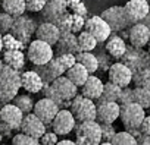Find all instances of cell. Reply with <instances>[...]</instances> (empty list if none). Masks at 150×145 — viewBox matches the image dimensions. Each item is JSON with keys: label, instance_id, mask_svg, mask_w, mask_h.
<instances>
[{"label": "cell", "instance_id": "1", "mask_svg": "<svg viewBox=\"0 0 150 145\" xmlns=\"http://www.w3.org/2000/svg\"><path fill=\"white\" fill-rule=\"evenodd\" d=\"M21 90V74L9 66L0 70V106L12 103Z\"/></svg>", "mask_w": 150, "mask_h": 145}, {"label": "cell", "instance_id": "2", "mask_svg": "<svg viewBox=\"0 0 150 145\" xmlns=\"http://www.w3.org/2000/svg\"><path fill=\"white\" fill-rule=\"evenodd\" d=\"M75 63H77V59H75V54H72V53H63V54L53 57L47 64L43 66L44 70H46V75L41 76L43 81H44V85L52 84L53 79L65 75L66 70L69 67H72Z\"/></svg>", "mask_w": 150, "mask_h": 145}, {"label": "cell", "instance_id": "3", "mask_svg": "<svg viewBox=\"0 0 150 145\" xmlns=\"http://www.w3.org/2000/svg\"><path fill=\"white\" fill-rule=\"evenodd\" d=\"M75 142L77 145H100L102 126L97 120L78 122L75 126Z\"/></svg>", "mask_w": 150, "mask_h": 145}, {"label": "cell", "instance_id": "4", "mask_svg": "<svg viewBox=\"0 0 150 145\" xmlns=\"http://www.w3.org/2000/svg\"><path fill=\"white\" fill-rule=\"evenodd\" d=\"M71 113L74 114L77 122H88V120H96L97 117V104L96 101L84 97L83 94L77 95L69 106Z\"/></svg>", "mask_w": 150, "mask_h": 145}, {"label": "cell", "instance_id": "5", "mask_svg": "<svg viewBox=\"0 0 150 145\" xmlns=\"http://www.w3.org/2000/svg\"><path fill=\"white\" fill-rule=\"evenodd\" d=\"M54 57L53 46L41 41V40H33L30 41L27 47V59L34 66H44Z\"/></svg>", "mask_w": 150, "mask_h": 145}, {"label": "cell", "instance_id": "6", "mask_svg": "<svg viewBox=\"0 0 150 145\" xmlns=\"http://www.w3.org/2000/svg\"><path fill=\"white\" fill-rule=\"evenodd\" d=\"M146 117V110L137 104V103H128L121 106V113L119 119L125 127V130L129 129H138Z\"/></svg>", "mask_w": 150, "mask_h": 145}, {"label": "cell", "instance_id": "7", "mask_svg": "<svg viewBox=\"0 0 150 145\" xmlns=\"http://www.w3.org/2000/svg\"><path fill=\"white\" fill-rule=\"evenodd\" d=\"M50 87L54 91V94L59 97V100L62 103H65L66 106H71V101L78 95V87L74 82H71L65 75L57 76L56 79H53Z\"/></svg>", "mask_w": 150, "mask_h": 145}, {"label": "cell", "instance_id": "8", "mask_svg": "<svg viewBox=\"0 0 150 145\" xmlns=\"http://www.w3.org/2000/svg\"><path fill=\"white\" fill-rule=\"evenodd\" d=\"M124 12H125L127 22L129 25L143 22V19L150 12V3L149 0H128L124 5Z\"/></svg>", "mask_w": 150, "mask_h": 145}, {"label": "cell", "instance_id": "9", "mask_svg": "<svg viewBox=\"0 0 150 145\" xmlns=\"http://www.w3.org/2000/svg\"><path fill=\"white\" fill-rule=\"evenodd\" d=\"M108 76H109V81L112 84H115V85H118L121 88H127L132 82L134 72L125 63L116 62V63L110 64V67L108 70Z\"/></svg>", "mask_w": 150, "mask_h": 145}, {"label": "cell", "instance_id": "10", "mask_svg": "<svg viewBox=\"0 0 150 145\" xmlns=\"http://www.w3.org/2000/svg\"><path fill=\"white\" fill-rule=\"evenodd\" d=\"M84 29L88 31V32L97 40V43H105V41H108V38H109L110 34H112L110 27L105 22V19H103L100 15H94V16L87 18V19H86Z\"/></svg>", "mask_w": 150, "mask_h": 145}, {"label": "cell", "instance_id": "11", "mask_svg": "<svg viewBox=\"0 0 150 145\" xmlns=\"http://www.w3.org/2000/svg\"><path fill=\"white\" fill-rule=\"evenodd\" d=\"M105 22L110 27L112 32H119L122 29H125L127 27H131L128 22H127V18H125V12H124V6H112V8H108L106 11L102 12L100 15Z\"/></svg>", "mask_w": 150, "mask_h": 145}, {"label": "cell", "instance_id": "12", "mask_svg": "<svg viewBox=\"0 0 150 145\" xmlns=\"http://www.w3.org/2000/svg\"><path fill=\"white\" fill-rule=\"evenodd\" d=\"M52 130L57 135H68L69 132H72L77 126V120H75L74 114L71 113V110L68 109H60L57 111V114L54 116V119L50 123Z\"/></svg>", "mask_w": 150, "mask_h": 145}, {"label": "cell", "instance_id": "13", "mask_svg": "<svg viewBox=\"0 0 150 145\" xmlns=\"http://www.w3.org/2000/svg\"><path fill=\"white\" fill-rule=\"evenodd\" d=\"M59 110H60V107L57 106V103H54L53 100L44 97V98L35 101L34 109H33V113L47 126V125L52 123V120L54 119V116L57 114Z\"/></svg>", "mask_w": 150, "mask_h": 145}, {"label": "cell", "instance_id": "14", "mask_svg": "<svg viewBox=\"0 0 150 145\" xmlns=\"http://www.w3.org/2000/svg\"><path fill=\"white\" fill-rule=\"evenodd\" d=\"M35 29L37 28H35L34 21H31L30 18L21 15V16L15 18L13 25H12V29H11V34H13L18 40H21L27 46V43L30 41V38H31L33 32H35Z\"/></svg>", "mask_w": 150, "mask_h": 145}, {"label": "cell", "instance_id": "15", "mask_svg": "<svg viewBox=\"0 0 150 145\" xmlns=\"http://www.w3.org/2000/svg\"><path fill=\"white\" fill-rule=\"evenodd\" d=\"M46 125L34 114V113H28V114H24V119H22V123H21V127L19 130L28 136H33L35 139H40L44 132H46Z\"/></svg>", "mask_w": 150, "mask_h": 145}, {"label": "cell", "instance_id": "16", "mask_svg": "<svg viewBox=\"0 0 150 145\" xmlns=\"http://www.w3.org/2000/svg\"><path fill=\"white\" fill-rule=\"evenodd\" d=\"M22 119H24V113L13 103L0 106V120H3L12 130H18L21 127Z\"/></svg>", "mask_w": 150, "mask_h": 145}, {"label": "cell", "instance_id": "17", "mask_svg": "<svg viewBox=\"0 0 150 145\" xmlns=\"http://www.w3.org/2000/svg\"><path fill=\"white\" fill-rule=\"evenodd\" d=\"M128 41L134 48H143L150 43V29L143 22L132 24L128 31Z\"/></svg>", "mask_w": 150, "mask_h": 145}, {"label": "cell", "instance_id": "18", "mask_svg": "<svg viewBox=\"0 0 150 145\" xmlns=\"http://www.w3.org/2000/svg\"><path fill=\"white\" fill-rule=\"evenodd\" d=\"M97 104V117L99 123H109L113 125L116 119H119L121 104L116 101H106V103H96Z\"/></svg>", "mask_w": 150, "mask_h": 145}, {"label": "cell", "instance_id": "19", "mask_svg": "<svg viewBox=\"0 0 150 145\" xmlns=\"http://www.w3.org/2000/svg\"><path fill=\"white\" fill-rule=\"evenodd\" d=\"M60 35H62V32H60L59 27L53 22H43L35 29V38L41 40L50 46H56Z\"/></svg>", "mask_w": 150, "mask_h": 145}, {"label": "cell", "instance_id": "20", "mask_svg": "<svg viewBox=\"0 0 150 145\" xmlns=\"http://www.w3.org/2000/svg\"><path fill=\"white\" fill-rule=\"evenodd\" d=\"M21 88L30 94L41 92L44 88V81L37 70H27L21 74Z\"/></svg>", "mask_w": 150, "mask_h": 145}, {"label": "cell", "instance_id": "21", "mask_svg": "<svg viewBox=\"0 0 150 145\" xmlns=\"http://www.w3.org/2000/svg\"><path fill=\"white\" fill-rule=\"evenodd\" d=\"M66 11H68L66 0H47L44 9L41 11V16L46 19V22L56 24L57 19L63 13H66Z\"/></svg>", "mask_w": 150, "mask_h": 145}, {"label": "cell", "instance_id": "22", "mask_svg": "<svg viewBox=\"0 0 150 145\" xmlns=\"http://www.w3.org/2000/svg\"><path fill=\"white\" fill-rule=\"evenodd\" d=\"M103 87L105 84L94 75H90L88 79L86 81V84L81 87V94L93 101H97L103 92Z\"/></svg>", "mask_w": 150, "mask_h": 145}, {"label": "cell", "instance_id": "23", "mask_svg": "<svg viewBox=\"0 0 150 145\" xmlns=\"http://www.w3.org/2000/svg\"><path fill=\"white\" fill-rule=\"evenodd\" d=\"M65 76L71 81V82H74L75 85H77L78 88H81L84 84H86V81L88 79V76H90V72L81 64V63H75L72 67H69L68 70H66V74H65Z\"/></svg>", "mask_w": 150, "mask_h": 145}, {"label": "cell", "instance_id": "24", "mask_svg": "<svg viewBox=\"0 0 150 145\" xmlns=\"http://www.w3.org/2000/svg\"><path fill=\"white\" fill-rule=\"evenodd\" d=\"M25 53L22 50H5L2 60L5 66H9L15 70H21L25 66Z\"/></svg>", "mask_w": 150, "mask_h": 145}, {"label": "cell", "instance_id": "25", "mask_svg": "<svg viewBox=\"0 0 150 145\" xmlns=\"http://www.w3.org/2000/svg\"><path fill=\"white\" fill-rule=\"evenodd\" d=\"M56 46L59 47V54H63V53L77 54L80 51L78 43H77V34H72V32H62Z\"/></svg>", "mask_w": 150, "mask_h": 145}, {"label": "cell", "instance_id": "26", "mask_svg": "<svg viewBox=\"0 0 150 145\" xmlns=\"http://www.w3.org/2000/svg\"><path fill=\"white\" fill-rule=\"evenodd\" d=\"M127 44L125 41L118 37V35H113V37H109L108 38V43H106V51L109 56H112L113 59H122L124 54L127 53Z\"/></svg>", "mask_w": 150, "mask_h": 145}, {"label": "cell", "instance_id": "27", "mask_svg": "<svg viewBox=\"0 0 150 145\" xmlns=\"http://www.w3.org/2000/svg\"><path fill=\"white\" fill-rule=\"evenodd\" d=\"M0 8L5 13H9L13 18H18L27 12V3L25 0H2Z\"/></svg>", "mask_w": 150, "mask_h": 145}, {"label": "cell", "instance_id": "28", "mask_svg": "<svg viewBox=\"0 0 150 145\" xmlns=\"http://www.w3.org/2000/svg\"><path fill=\"white\" fill-rule=\"evenodd\" d=\"M75 59H77V62L81 63L90 72V75H93L94 72H97V69L100 66L99 59L91 51H78L77 54H75Z\"/></svg>", "mask_w": 150, "mask_h": 145}, {"label": "cell", "instance_id": "29", "mask_svg": "<svg viewBox=\"0 0 150 145\" xmlns=\"http://www.w3.org/2000/svg\"><path fill=\"white\" fill-rule=\"evenodd\" d=\"M122 94V88L112 84L110 81H108L103 87V92L100 95V98L97 100V103H106V101H119V97Z\"/></svg>", "mask_w": 150, "mask_h": 145}, {"label": "cell", "instance_id": "30", "mask_svg": "<svg viewBox=\"0 0 150 145\" xmlns=\"http://www.w3.org/2000/svg\"><path fill=\"white\" fill-rule=\"evenodd\" d=\"M77 43H78L80 51H91L97 46V40L86 29L81 31L80 34H77Z\"/></svg>", "mask_w": 150, "mask_h": 145}, {"label": "cell", "instance_id": "31", "mask_svg": "<svg viewBox=\"0 0 150 145\" xmlns=\"http://www.w3.org/2000/svg\"><path fill=\"white\" fill-rule=\"evenodd\" d=\"M134 91V103L140 104L144 110H150V85L149 87H135Z\"/></svg>", "mask_w": 150, "mask_h": 145}, {"label": "cell", "instance_id": "32", "mask_svg": "<svg viewBox=\"0 0 150 145\" xmlns=\"http://www.w3.org/2000/svg\"><path fill=\"white\" fill-rule=\"evenodd\" d=\"M12 103H13L18 109H21V111H22L24 114L33 113V109H34V104H35L28 94H18V95L12 100Z\"/></svg>", "mask_w": 150, "mask_h": 145}, {"label": "cell", "instance_id": "33", "mask_svg": "<svg viewBox=\"0 0 150 145\" xmlns=\"http://www.w3.org/2000/svg\"><path fill=\"white\" fill-rule=\"evenodd\" d=\"M25 48V44L18 40L13 34L8 32V34H3V50H24Z\"/></svg>", "mask_w": 150, "mask_h": 145}, {"label": "cell", "instance_id": "34", "mask_svg": "<svg viewBox=\"0 0 150 145\" xmlns=\"http://www.w3.org/2000/svg\"><path fill=\"white\" fill-rule=\"evenodd\" d=\"M113 145H138L137 139L128 132V130H124V132H116L113 139L110 141Z\"/></svg>", "mask_w": 150, "mask_h": 145}, {"label": "cell", "instance_id": "35", "mask_svg": "<svg viewBox=\"0 0 150 145\" xmlns=\"http://www.w3.org/2000/svg\"><path fill=\"white\" fill-rule=\"evenodd\" d=\"M132 82L135 84V87H149L150 85V66L138 72H134Z\"/></svg>", "mask_w": 150, "mask_h": 145}, {"label": "cell", "instance_id": "36", "mask_svg": "<svg viewBox=\"0 0 150 145\" xmlns=\"http://www.w3.org/2000/svg\"><path fill=\"white\" fill-rule=\"evenodd\" d=\"M37 144H38V139H35L33 136H28L22 132L16 133L12 138V145H37Z\"/></svg>", "mask_w": 150, "mask_h": 145}, {"label": "cell", "instance_id": "37", "mask_svg": "<svg viewBox=\"0 0 150 145\" xmlns=\"http://www.w3.org/2000/svg\"><path fill=\"white\" fill-rule=\"evenodd\" d=\"M13 21H15V18L11 16L9 13H5V12L0 13V32H2V34L11 32L12 25H13Z\"/></svg>", "mask_w": 150, "mask_h": 145}, {"label": "cell", "instance_id": "38", "mask_svg": "<svg viewBox=\"0 0 150 145\" xmlns=\"http://www.w3.org/2000/svg\"><path fill=\"white\" fill-rule=\"evenodd\" d=\"M102 126V141L105 142H110L115 136V127L113 125H109V123H100Z\"/></svg>", "mask_w": 150, "mask_h": 145}, {"label": "cell", "instance_id": "39", "mask_svg": "<svg viewBox=\"0 0 150 145\" xmlns=\"http://www.w3.org/2000/svg\"><path fill=\"white\" fill-rule=\"evenodd\" d=\"M25 3H27V11L28 12H41L47 3V0H25Z\"/></svg>", "mask_w": 150, "mask_h": 145}, {"label": "cell", "instance_id": "40", "mask_svg": "<svg viewBox=\"0 0 150 145\" xmlns=\"http://www.w3.org/2000/svg\"><path fill=\"white\" fill-rule=\"evenodd\" d=\"M59 135L57 133H54L53 130L52 132H44V135L38 139L40 141V144H43V145H56L57 142H59V138H57Z\"/></svg>", "mask_w": 150, "mask_h": 145}, {"label": "cell", "instance_id": "41", "mask_svg": "<svg viewBox=\"0 0 150 145\" xmlns=\"http://www.w3.org/2000/svg\"><path fill=\"white\" fill-rule=\"evenodd\" d=\"M118 103L121 106L122 104H128V103H134V91H132V88H129V87L122 88V94H121Z\"/></svg>", "mask_w": 150, "mask_h": 145}, {"label": "cell", "instance_id": "42", "mask_svg": "<svg viewBox=\"0 0 150 145\" xmlns=\"http://www.w3.org/2000/svg\"><path fill=\"white\" fill-rule=\"evenodd\" d=\"M69 11H71L72 13H75V15H80V16H84V18H86V15H87V8H86V5H84L83 2L74 5Z\"/></svg>", "mask_w": 150, "mask_h": 145}, {"label": "cell", "instance_id": "43", "mask_svg": "<svg viewBox=\"0 0 150 145\" xmlns=\"http://www.w3.org/2000/svg\"><path fill=\"white\" fill-rule=\"evenodd\" d=\"M128 132H129L135 139H137V142H138V144H141V142H144V141L147 139V136L141 132V129H140V127H138V129H129Z\"/></svg>", "mask_w": 150, "mask_h": 145}, {"label": "cell", "instance_id": "44", "mask_svg": "<svg viewBox=\"0 0 150 145\" xmlns=\"http://www.w3.org/2000/svg\"><path fill=\"white\" fill-rule=\"evenodd\" d=\"M140 129H141V132H143L147 138H150V116H146V117H144V120H143Z\"/></svg>", "mask_w": 150, "mask_h": 145}, {"label": "cell", "instance_id": "45", "mask_svg": "<svg viewBox=\"0 0 150 145\" xmlns=\"http://www.w3.org/2000/svg\"><path fill=\"white\" fill-rule=\"evenodd\" d=\"M0 133H2L3 136H11L12 135V129L3 120H0Z\"/></svg>", "mask_w": 150, "mask_h": 145}, {"label": "cell", "instance_id": "46", "mask_svg": "<svg viewBox=\"0 0 150 145\" xmlns=\"http://www.w3.org/2000/svg\"><path fill=\"white\" fill-rule=\"evenodd\" d=\"M56 145H77V142H75V141H69V139H62Z\"/></svg>", "mask_w": 150, "mask_h": 145}, {"label": "cell", "instance_id": "47", "mask_svg": "<svg viewBox=\"0 0 150 145\" xmlns=\"http://www.w3.org/2000/svg\"><path fill=\"white\" fill-rule=\"evenodd\" d=\"M80 2H81V0H66V6H68V9H71L74 5H77Z\"/></svg>", "mask_w": 150, "mask_h": 145}, {"label": "cell", "instance_id": "48", "mask_svg": "<svg viewBox=\"0 0 150 145\" xmlns=\"http://www.w3.org/2000/svg\"><path fill=\"white\" fill-rule=\"evenodd\" d=\"M143 24H144V25H147V27H149V29H150V12H149V13H147V16L143 19Z\"/></svg>", "mask_w": 150, "mask_h": 145}, {"label": "cell", "instance_id": "49", "mask_svg": "<svg viewBox=\"0 0 150 145\" xmlns=\"http://www.w3.org/2000/svg\"><path fill=\"white\" fill-rule=\"evenodd\" d=\"M3 51V34L0 32V53Z\"/></svg>", "mask_w": 150, "mask_h": 145}, {"label": "cell", "instance_id": "50", "mask_svg": "<svg viewBox=\"0 0 150 145\" xmlns=\"http://www.w3.org/2000/svg\"><path fill=\"white\" fill-rule=\"evenodd\" d=\"M138 145H150V138H147L144 142H141V144H138Z\"/></svg>", "mask_w": 150, "mask_h": 145}, {"label": "cell", "instance_id": "51", "mask_svg": "<svg viewBox=\"0 0 150 145\" xmlns=\"http://www.w3.org/2000/svg\"><path fill=\"white\" fill-rule=\"evenodd\" d=\"M100 145H113V144H112V142H105V141H102Z\"/></svg>", "mask_w": 150, "mask_h": 145}, {"label": "cell", "instance_id": "52", "mask_svg": "<svg viewBox=\"0 0 150 145\" xmlns=\"http://www.w3.org/2000/svg\"><path fill=\"white\" fill-rule=\"evenodd\" d=\"M3 66H5V63H3V60H2V57H0V70L3 69Z\"/></svg>", "mask_w": 150, "mask_h": 145}, {"label": "cell", "instance_id": "53", "mask_svg": "<svg viewBox=\"0 0 150 145\" xmlns=\"http://www.w3.org/2000/svg\"><path fill=\"white\" fill-rule=\"evenodd\" d=\"M2 141H3V135L0 133V144H2Z\"/></svg>", "mask_w": 150, "mask_h": 145}, {"label": "cell", "instance_id": "54", "mask_svg": "<svg viewBox=\"0 0 150 145\" xmlns=\"http://www.w3.org/2000/svg\"><path fill=\"white\" fill-rule=\"evenodd\" d=\"M37 145H43V144H40V141H38V144H37Z\"/></svg>", "mask_w": 150, "mask_h": 145}, {"label": "cell", "instance_id": "55", "mask_svg": "<svg viewBox=\"0 0 150 145\" xmlns=\"http://www.w3.org/2000/svg\"><path fill=\"white\" fill-rule=\"evenodd\" d=\"M147 46H149V47H150V43H149V44H147Z\"/></svg>", "mask_w": 150, "mask_h": 145}, {"label": "cell", "instance_id": "56", "mask_svg": "<svg viewBox=\"0 0 150 145\" xmlns=\"http://www.w3.org/2000/svg\"><path fill=\"white\" fill-rule=\"evenodd\" d=\"M0 2H2V0H0Z\"/></svg>", "mask_w": 150, "mask_h": 145}, {"label": "cell", "instance_id": "57", "mask_svg": "<svg viewBox=\"0 0 150 145\" xmlns=\"http://www.w3.org/2000/svg\"><path fill=\"white\" fill-rule=\"evenodd\" d=\"M0 13H2V12H0Z\"/></svg>", "mask_w": 150, "mask_h": 145}, {"label": "cell", "instance_id": "58", "mask_svg": "<svg viewBox=\"0 0 150 145\" xmlns=\"http://www.w3.org/2000/svg\"><path fill=\"white\" fill-rule=\"evenodd\" d=\"M149 3H150V2H149Z\"/></svg>", "mask_w": 150, "mask_h": 145}]
</instances>
